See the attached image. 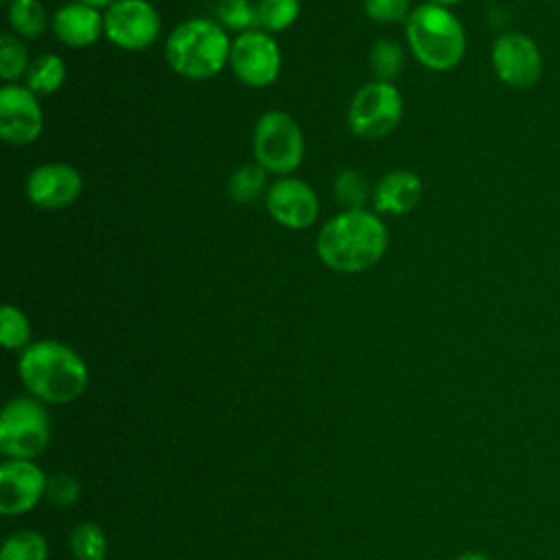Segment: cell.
I'll return each mask as SVG.
<instances>
[{"mask_svg":"<svg viewBox=\"0 0 560 560\" xmlns=\"http://www.w3.org/2000/svg\"><path fill=\"white\" fill-rule=\"evenodd\" d=\"M254 158L269 173L287 175L304 158V136L300 125L284 112H267L254 129Z\"/></svg>","mask_w":560,"mask_h":560,"instance_id":"cell-6","label":"cell"},{"mask_svg":"<svg viewBox=\"0 0 560 560\" xmlns=\"http://www.w3.org/2000/svg\"><path fill=\"white\" fill-rule=\"evenodd\" d=\"M18 372L33 398L50 405L77 400L88 387L85 361L66 343L42 339L26 346Z\"/></svg>","mask_w":560,"mask_h":560,"instance_id":"cell-2","label":"cell"},{"mask_svg":"<svg viewBox=\"0 0 560 560\" xmlns=\"http://www.w3.org/2000/svg\"><path fill=\"white\" fill-rule=\"evenodd\" d=\"M402 116V96L389 81L365 83L348 107V127L354 136L376 140L387 136Z\"/></svg>","mask_w":560,"mask_h":560,"instance_id":"cell-7","label":"cell"},{"mask_svg":"<svg viewBox=\"0 0 560 560\" xmlns=\"http://www.w3.org/2000/svg\"><path fill=\"white\" fill-rule=\"evenodd\" d=\"M42 105L26 85L0 88V136L9 144H28L42 131Z\"/></svg>","mask_w":560,"mask_h":560,"instance_id":"cell-12","label":"cell"},{"mask_svg":"<svg viewBox=\"0 0 560 560\" xmlns=\"http://www.w3.org/2000/svg\"><path fill=\"white\" fill-rule=\"evenodd\" d=\"M455 560H490V558L486 553H479V551H464Z\"/></svg>","mask_w":560,"mask_h":560,"instance_id":"cell-30","label":"cell"},{"mask_svg":"<svg viewBox=\"0 0 560 560\" xmlns=\"http://www.w3.org/2000/svg\"><path fill=\"white\" fill-rule=\"evenodd\" d=\"M230 66L245 85L265 88L280 74V48L267 31H245L232 42Z\"/></svg>","mask_w":560,"mask_h":560,"instance_id":"cell-9","label":"cell"},{"mask_svg":"<svg viewBox=\"0 0 560 560\" xmlns=\"http://www.w3.org/2000/svg\"><path fill=\"white\" fill-rule=\"evenodd\" d=\"M429 2L440 4V7H451V4H457V2H462V0H429Z\"/></svg>","mask_w":560,"mask_h":560,"instance_id":"cell-32","label":"cell"},{"mask_svg":"<svg viewBox=\"0 0 560 560\" xmlns=\"http://www.w3.org/2000/svg\"><path fill=\"white\" fill-rule=\"evenodd\" d=\"M265 203L273 221L289 230H304L313 225L319 214V201L315 190L306 182L295 177H284L271 184Z\"/></svg>","mask_w":560,"mask_h":560,"instance_id":"cell-13","label":"cell"},{"mask_svg":"<svg viewBox=\"0 0 560 560\" xmlns=\"http://www.w3.org/2000/svg\"><path fill=\"white\" fill-rule=\"evenodd\" d=\"M79 2H85V4H90V7H94V9H101V7H112L114 2H118V0H79Z\"/></svg>","mask_w":560,"mask_h":560,"instance_id":"cell-31","label":"cell"},{"mask_svg":"<svg viewBox=\"0 0 560 560\" xmlns=\"http://www.w3.org/2000/svg\"><path fill=\"white\" fill-rule=\"evenodd\" d=\"M407 42L413 57L429 70H451L466 52V33L462 22L446 7L427 2L407 18Z\"/></svg>","mask_w":560,"mask_h":560,"instance_id":"cell-3","label":"cell"},{"mask_svg":"<svg viewBox=\"0 0 560 560\" xmlns=\"http://www.w3.org/2000/svg\"><path fill=\"white\" fill-rule=\"evenodd\" d=\"M258 26L267 33H278L289 28L300 15V0H260L256 4Z\"/></svg>","mask_w":560,"mask_h":560,"instance_id":"cell-23","label":"cell"},{"mask_svg":"<svg viewBox=\"0 0 560 560\" xmlns=\"http://www.w3.org/2000/svg\"><path fill=\"white\" fill-rule=\"evenodd\" d=\"M48 477L33 459H4L0 464V512L20 516L46 497Z\"/></svg>","mask_w":560,"mask_h":560,"instance_id":"cell-11","label":"cell"},{"mask_svg":"<svg viewBox=\"0 0 560 560\" xmlns=\"http://www.w3.org/2000/svg\"><path fill=\"white\" fill-rule=\"evenodd\" d=\"M267 186V171L260 164L238 166L228 184V192L236 203H252Z\"/></svg>","mask_w":560,"mask_h":560,"instance_id":"cell-21","label":"cell"},{"mask_svg":"<svg viewBox=\"0 0 560 560\" xmlns=\"http://www.w3.org/2000/svg\"><path fill=\"white\" fill-rule=\"evenodd\" d=\"M66 79V63L61 57L48 52L37 57L26 70V88L35 94H52Z\"/></svg>","mask_w":560,"mask_h":560,"instance_id":"cell-18","label":"cell"},{"mask_svg":"<svg viewBox=\"0 0 560 560\" xmlns=\"http://www.w3.org/2000/svg\"><path fill=\"white\" fill-rule=\"evenodd\" d=\"M50 442V420L37 398H13L0 413V451L7 459H35Z\"/></svg>","mask_w":560,"mask_h":560,"instance_id":"cell-5","label":"cell"},{"mask_svg":"<svg viewBox=\"0 0 560 560\" xmlns=\"http://www.w3.org/2000/svg\"><path fill=\"white\" fill-rule=\"evenodd\" d=\"M365 15L374 22H400L409 18V0H365Z\"/></svg>","mask_w":560,"mask_h":560,"instance_id":"cell-29","label":"cell"},{"mask_svg":"<svg viewBox=\"0 0 560 560\" xmlns=\"http://www.w3.org/2000/svg\"><path fill=\"white\" fill-rule=\"evenodd\" d=\"M335 197L341 206H346V210H352V208H363V201L368 197V182L365 177L354 171V168H348L343 171L337 179H335Z\"/></svg>","mask_w":560,"mask_h":560,"instance_id":"cell-27","label":"cell"},{"mask_svg":"<svg viewBox=\"0 0 560 560\" xmlns=\"http://www.w3.org/2000/svg\"><path fill=\"white\" fill-rule=\"evenodd\" d=\"M2 2H7V0H2Z\"/></svg>","mask_w":560,"mask_h":560,"instance_id":"cell-33","label":"cell"},{"mask_svg":"<svg viewBox=\"0 0 560 560\" xmlns=\"http://www.w3.org/2000/svg\"><path fill=\"white\" fill-rule=\"evenodd\" d=\"M0 560H48L46 538L35 529H18L2 542Z\"/></svg>","mask_w":560,"mask_h":560,"instance_id":"cell-19","label":"cell"},{"mask_svg":"<svg viewBox=\"0 0 560 560\" xmlns=\"http://www.w3.org/2000/svg\"><path fill=\"white\" fill-rule=\"evenodd\" d=\"M9 24L22 37H39L46 31V11L39 0H11Z\"/></svg>","mask_w":560,"mask_h":560,"instance_id":"cell-20","label":"cell"},{"mask_svg":"<svg viewBox=\"0 0 560 560\" xmlns=\"http://www.w3.org/2000/svg\"><path fill=\"white\" fill-rule=\"evenodd\" d=\"M232 44L219 22L192 18L182 22L166 39L168 66L186 79H210L230 59Z\"/></svg>","mask_w":560,"mask_h":560,"instance_id":"cell-4","label":"cell"},{"mask_svg":"<svg viewBox=\"0 0 560 560\" xmlns=\"http://www.w3.org/2000/svg\"><path fill=\"white\" fill-rule=\"evenodd\" d=\"M81 175L74 166L63 162H48L28 173L26 197L37 208L57 210L70 206L81 192Z\"/></svg>","mask_w":560,"mask_h":560,"instance_id":"cell-14","label":"cell"},{"mask_svg":"<svg viewBox=\"0 0 560 560\" xmlns=\"http://www.w3.org/2000/svg\"><path fill=\"white\" fill-rule=\"evenodd\" d=\"M0 341L7 350H22L31 346V324L26 315L11 304H4L0 311Z\"/></svg>","mask_w":560,"mask_h":560,"instance_id":"cell-24","label":"cell"},{"mask_svg":"<svg viewBox=\"0 0 560 560\" xmlns=\"http://www.w3.org/2000/svg\"><path fill=\"white\" fill-rule=\"evenodd\" d=\"M68 545L74 560H105L107 556V536L92 521L77 523L68 536Z\"/></svg>","mask_w":560,"mask_h":560,"instance_id":"cell-17","label":"cell"},{"mask_svg":"<svg viewBox=\"0 0 560 560\" xmlns=\"http://www.w3.org/2000/svg\"><path fill=\"white\" fill-rule=\"evenodd\" d=\"M422 197V182L411 171H392L374 188L372 201L378 212L405 214L418 206Z\"/></svg>","mask_w":560,"mask_h":560,"instance_id":"cell-16","label":"cell"},{"mask_svg":"<svg viewBox=\"0 0 560 560\" xmlns=\"http://www.w3.org/2000/svg\"><path fill=\"white\" fill-rule=\"evenodd\" d=\"M52 31L70 48L94 44L105 31V18L85 2H68L52 18Z\"/></svg>","mask_w":560,"mask_h":560,"instance_id":"cell-15","label":"cell"},{"mask_svg":"<svg viewBox=\"0 0 560 560\" xmlns=\"http://www.w3.org/2000/svg\"><path fill=\"white\" fill-rule=\"evenodd\" d=\"M217 20L228 31H252L258 24V11L249 0H219L217 2Z\"/></svg>","mask_w":560,"mask_h":560,"instance_id":"cell-25","label":"cell"},{"mask_svg":"<svg viewBox=\"0 0 560 560\" xmlns=\"http://www.w3.org/2000/svg\"><path fill=\"white\" fill-rule=\"evenodd\" d=\"M28 66V52L24 44L18 37L4 33L0 37V77L11 83L22 72H26Z\"/></svg>","mask_w":560,"mask_h":560,"instance_id":"cell-26","label":"cell"},{"mask_svg":"<svg viewBox=\"0 0 560 560\" xmlns=\"http://www.w3.org/2000/svg\"><path fill=\"white\" fill-rule=\"evenodd\" d=\"M405 63L402 46L392 37H381L370 50V66L378 81H392L400 74Z\"/></svg>","mask_w":560,"mask_h":560,"instance_id":"cell-22","label":"cell"},{"mask_svg":"<svg viewBox=\"0 0 560 560\" xmlns=\"http://www.w3.org/2000/svg\"><path fill=\"white\" fill-rule=\"evenodd\" d=\"M490 61L499 81L510 88H532L542 74V52L538 44L518 31H508L494 39Z\"/></svg>","mask_w":560,"mask_h":560,"instance_id":"cell-8","label":"cell"},{"mask_svg":"<svg viewBox=\"0 0 560 560\" xmlns=\"http://www.w3.org/2000/svg\"><path fill=\"white\" fill-rule=\"evenodd\" d=\"M385 249V223L363 208L339 212L326 221L317 234V254L322 262L341 273H357L372 267L381 260Z\"/></svg>","mask_w":560,"mask_h":560,"instance_id":"cell-1","label":"cell"},{"mask_svg":"<svg viewBox=\"0 0 560 560\" xmlns=\"http://www.w3.org/2000/svg\"><path fill=\"white\" fill-rule=\"evenodd\" d=\"M160 33L158 9L147 0H118L105 13V35L122 50H144Z\"/></svg>","mask_w":560,"mask_h":560,"instance_id":"cell-10","label":"cell"},{"mask_svg":"<svg viewBox=\"0 0 560 560\" xmlns=\"http://www.w3.org/2000/svg\"><path fill=\"white\" fill-rule=\"evenodd\" d=\"M79 494H81V486H79L77 477H72L70 472H57V475L48 477L46 499L55 508H70V505H74Z\"/></svg>","mask_w":560,"mask_h":560,"instance_id":"cell-28","label":"cell"}]
</instances>
